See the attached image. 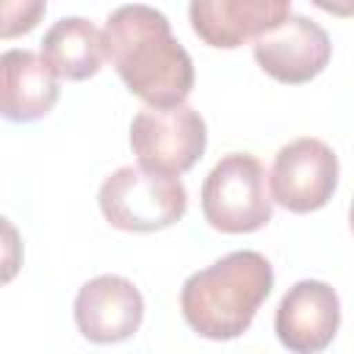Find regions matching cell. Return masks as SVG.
Returning a JSON list of instances; mask_svg holds the SVG:
<instances>
[{"instance_id": "cell-1", "label": "cell", "mask_w": 354, "mask_h": 354, "mask_svg": "<svg viewBox=\"0 0 354 354\" xmlns=\"http://www.w3.org/2000/svg\"><path fill=\"white\" fill-rule=\"evenodd\" d=\"M105 58L122 83L147 108H177L194 88V61L174 39L163 11L133 3L111 11L105 28Z\"/></svg>"}, {"instance_id": "cell-2", "label": "cell", "mask_w": 354, "mask_h": 354, "mask_svg": "<svg viewBox=\"0 0 354 354\" xmlns=\"http://www.w3.org/2000/svg\"><path fill=\"white\" fill-rule=\"evenodd\" d=\"M274 288V268L254 249L230 252L213 266L194 271L180 290L185 324L207 340L241 337Z\"/></svg>"}, {"instance_id": "cell-3", "label": "cell", "mask_w": 354, "mask_h": 354, "mask_svg": "<svg viewBox=\"0 0 354 354\" xmlns=\"http://www.w3.org/2000/svg\"><path fill=\"white\" fill-rule=\"evenodd\" d=\"M271 213L268 174L249 152L224 155L202 183V216L218 232H257L271 221Z\"/></svg>"}, {"instance_id": "cell-4", "label": "cell", "mask_w": 354, "mask_h": 354, "mask_svg": "<svg viewBox=\"0 0 354 354\" xmlns=\"http://www.w3.org/2000/svg\"><path fill=\"white\" fill-rule=\"evenodd\" d=\"M105 221L124 232H158L177 224L188 210L180 177L149 174L141 166H119L97 194Z\"/></svg>"}, {"instance_id": "cell-5", "label": "cell", "mask_w": 354, "mask_h": 354, "mask_svg": "<svg viewBox=\"0 0 354 354\" xmlns=\"http://www.w3.org/2000/svg\"><path fill=\"white\" fill-rule=\"evenodd\" d=\"M130 147L149 174L180 177L207 147V127L196 108H144L130 122Z\"/></svg>"}, {"instance_id": "cell-6", "label": "cell", "mask_w": 354, "mask_h": 354, "mask_svg": "<svg viewBox=\"0 0 354 354\" xmlns=\"http://www.w3.org/2000/svg\"><path fill=\"white\" fill-rule=\"evenodd\" d=\"M340 163L335 149L321 138H296L274 155L268 174L271 199L290 213L321 210L337 191Z\"/></svg>"}, {"instance_id": "cell-7", "label": "cell", "mask_w": 354, "mask_h": 354, "mask_svg": "<svg viewBox=\"0 0 354 354\" xmlns=\"http://www.w3.org/2000/svg\"><path fill=\"white\" fill-rule=\"evenodd\" d=\"M252 50L268 77L290 86L318 77L332 58L329 33L304 14H290L282 25L254 39Z\"/></svg>"}, {"instance_id": "cell-8", "label": "cell", "mask_w": 354, "mask_h": 354, "mask_svg": "<svg viewBox=\"0 0 354 354\" xmlns=\"http://www.w3.org/2000/svg\"><path fill=\"white\" fill-rule=\"evenodd\" d=\"M144 321L141 290L119 274H100L80 285L75 296L77 332L100 346L122 343L138 332Z\"/></svg>"}, {"instance_id": "cell-9", "label": "cell", "mask_w": 354, "mask_h": 354, "mask_svg": "<svg viewBox=\"0 0 354 354\" xmlns=\"http://www.w3.org/2000/svg\"><path fill=\"white\" fill-rule=\"evenodd\" d=\"M340 326V299L332 285L321 279H299L282 296L274 332L290 354L324 351Z\"/></svg>"}, {"instance_id": "cell-10", "label": "cell", "mask_w": 354, "mask_h": 354, "mask_svg": "<svg viewBox=\"0 0 354 354\" xmlns=\"http://www.w3.org/2000/svg\"><path fill=\"white\" fill-rule=\"evenodd\" d=\"M290 14V0H194L188 6L194 33L218 50H235L249 39H260Z\"/></svg>"}, {"instance_id": "cell-11", "label": "cell", "mask_w": 354, "mask_h": 354, "mask_svg": "<svg viewBox=\"0 0 354 354\" xmlns=\"http://www.w3.org/2000/svg\"><path fill=\"white\" fill-rule=\"evenodd\" d=\"M0 111L8 122H36L61 97V77L33 50H6L0 58Z\"/></svg>"}, {"instance_id": "cell-12", "label": "cell", "mask_w": 354, "mask_h": 354, "mask_svg": "<svg viewBox=\"0 0 354 354\" xmlns=\"http://www.w3.org/2000/svg\"><path fill=\"white\" fill-rule=\"evenodd\" d=\"M41 58L61 80H88L105 61L102 30L83 17H61L41 39Z\"/></svg>"}, {"instance_id": "cell-13", "label": "cell", "mask_w": 354, "mask_h": 354, "mask_svg": "<svg viewBox=\"0 0 354 354\" xmlns=\"http://www.w3.org/2000/svg\"><path fill=\"white\" fill-rule=\"evenodd\" d=\"M47 11V3L41 0H22V3H14V0H6L3 3V22H0V36L3 39H11V36H19V33H28L36 28L39 17Z\"/></svg>"}, {"instance_id": "cell-14", "label": "cell", "mask_w": 354, "mask_h": 354, "mask_svg": "<svg viewBox=\"0 0 354 354\" xmlns=\"http://www.w3.org/2000/svg\"><path fill=\"white\" fill-rule=\"evenodd\" d=\"M348 224H351V232H354V199H351V207H348Z\"/></svg>"}]
</instances>
